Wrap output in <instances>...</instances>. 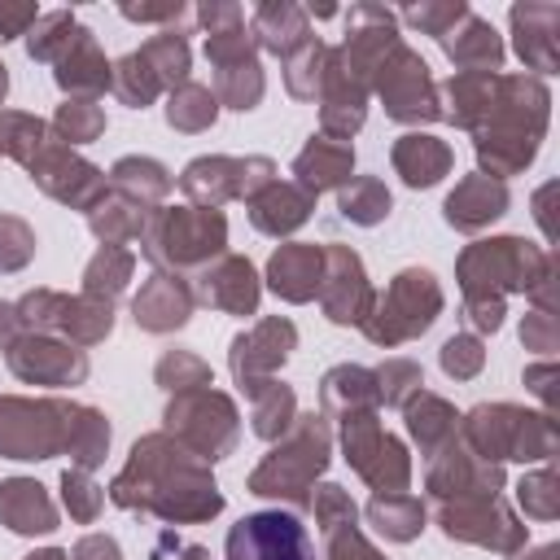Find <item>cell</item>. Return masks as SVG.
Listing matches in <instances>:
<instances>
[{
	"instance_id": "6da1fadb",
	"label": "cell",
	"mask_w": 560,
	"mask_h": 560,
	"mask_svg": "<svg viewBox=\"0 0 560 560\" xmlns=\"http://www.w3.org/2000/svg\"><path fill=\"white\" fill-rule=\"evenodd\" d=\"M114 503L122 508H153L175 521H201L223 508V494L214 490L210 472L184 459L166 438H144L131 451V464L114 481Z\"/></svg>"
},
{
	"instance_id": "7a4b0ae2",
	"label": "cell",
	"mask_w": 560,
	"mask_h": 560,
	"mask_svg": "<svg viewBox=\"0 0 560 560\" xmlns=\"http://www.w3.org/2000/svg\"><path fill=\"white\" fill-rule=\"evenodd\" d=\"M228 241V219L219 210L179 206L162 210L144 223V258L158 267H192L210 254H219Z\"/></svg>"
},
{
	"instance_id": "3957f363",
	"label": "cell",
	"mask_w": 560,
	"mask_h": 560,
	"mask_svg": "<svg viewBox=\"0 0 560 560\" xmlns=\"http://www.w3.org/2000/svg\"><path fill=\"white\" fill-rule=\"evenodd\" d=\"M302 424L293 429V438L284 446H276L262 468L249 477V490L254 494H267V499H306V486L315 481V472H324L328 464V429H324V416H298Z\"/></svg>"
},
{
	"instance_id": "277c9868",
	"label": "cell",
	"mask_w": 560,
	"mask_h": 560,
	"mask_svg": "<svg viewBox=\"0 0 560 560\" xmlns=\"http://www.w3.org/2000/svg\"><path fill=\"white\" fill-rule=\"evenodd\" d=\"M66 402H26V398H0V455L9 459H48L66 451L70 433Z\"/></svg>"
},
{
	"instance_id": "5b68a950",
	"label": "cell",
	"mask_w": 560,
	"mask_h": 560,
	"mask_svg": "<svg viewBox=\"0 0 560 560\" xmlns=\"http://www.w3.org/2000/svg\"><path fill=\"white\" fill-rule=\"evenodd\" d=\"M438 311H442V293H438L433 276L411 267V271H402V276L389 284V293L376 302V311L363 319V328H368L372 341L394 346V341H402V337L424 332V328L438 319Z\"/></svg>"
},
{
	"instance_id": "8992f818",
	"label": "cell",
	"mask_w": 560,
	"mask_h": 560,
	"mask_svg": "<svg viewBox=\"0 0 560 560\" xmlns=\"http://www.w3.org/2000/svg\"><path fill=\"white\" fill-rule=\"evenodd\" d=\"M228 560H315V542L293 512H249L228 529Z\"/></svg>"
},
{
	"instance_id": "52a82bcc",
	"label": "cell",
	"mask_w": 560,
	"mask_h": 560,
	"mask_svg": "<svg viewBox=\"0 0 560 560\" xmlns=\"http://www.w3.org/2000/svg\"><path fill=\"white\" fill-rule=\"evenodd\" d=\"M166 424L206 459H219L232 451L236 442V407L214 394L210 385H201L197 394H184L166 407Z\"/></svg>"
},
{
	"instance_id": "ba28073f",
	"label": "cell",
	"mask_w": 560,
	"mask_h": 560,
	"mask_svg": "<svg viewBox=\"0 0 560 560\" xmlns=\"http://www.w3.org/2000/svg\"><path fill=\"white\" fill-rule=\"evenodd\" d=\"M341 442H346V459H350V464L359 468V477H368L376 490L389 494V490L407 486V455H402L398 438H389V433L376 424L372 411L350 416Z\"/></svg>"
},
{
	"instance_id": "9c48e42d",
	"label": "cell",
	"mask_w": 560,
	"mask_h": 560,
	"mask_svg": "<svg viewBox=\"0 0 560 560\" xmlns=\"http://www.w3.org/2000/svg\"><path fill=\"white\" fill-rule=\"evenodd\" d=\"M293 341H298V328L289 319H267L254 332H241L232 341V376H236V385L245 394L267 389L271 385V372L289 359Z\"/></svg>"
},
{
	"instance_id": "30bf717a",
	"label": "cell",
	"mask_w": 560,
	"mask_h": 560,
	"mask_svg": "<svg viewBox=\"0 0 560 560\" xmlns=\"http://www.w3.org/2000/svg\"><path fill=\"white\" fill-rule=\"evenodd\" d=\"M324 262H328L324 267V280L328 284H319V293H324L328 319L332 324H363L372 315V289H368L363 262L350 249H341V245H332L324 254Z\"/></svg>"
},
{
	"instance_id": "8fae6325",
	"label": "cell",
	"mask_w": 560,
	"mask_h": 560,
	"mask_svg": "<svg viewBox=\"0 0 560 560\" xmlns=\"http://www.w3.org/2000/svg\"><path fill=\"white\" fill-rule=\"evenodd\" d=\"M31 179H39V188L57 201H70V206H88L96 210V197L105 192L101 184V171L70 158L66 149H52V140L44 144V153L31 162Z\"/></svg>"
},
{
	"instance_id": "7c38bea8",
	"label": "cell",
	"mask_w": 560,
	"mask_h": 560,
	"mask_svg": "<svg viewBox=\"0 0 560 560\" xmlns=\"http://www.w3.org/2000/svg\"><path fill=\"white\" fill-rule=\"evenodd\" d=\"M9 368L31 385H79L88 376L83 350H70L66 341H35V337L9 346Z\"/></svg>"
},
{
	"instance_id": "4fadbf2b",
	"label": "cell",
	"mask_w": 560,
	"mask_h": 560,
	"mask_svg": "<svg viewBox=\"0 0 560 560\" xmlns=\"http://www.w3.org/2000/svg\"><path fill=\"white\" fill-rule=\"evenodd\" d=\"M398 61L402 70H385L381 79V96H385V109L402 122H416V118H438V101H433V88H429V74H424V61L402 52L398 48Z\"/></svg>"
},
{
	"instance_id": "5bb4252c",
	"label": "cell",
	"mask_w": 560,
	"mask_h": 560,
	"mask_svg": "<svg viewBox=\"0 0 560 560\" xmlns=\"http://www.w3.org/2000/svg\"><path fill=\"white\" fill-rule=\"evenodd\" d=\"M267 280L284 302H306L324 284V249L315 245H280L267 262Z\"/></svg>"
},
{
	"instance_id": "9a60e30c",
	"label": "cell",
	"mask_w": 560,
	"mask_h": 560,
	"mask_svg": "<svg viewBox=\"0 0 560 560\" xmlns=\"http://www.w3.org/2000/svg\"><path fill=\"white\" fill-rule=\"evenodd\" d=\"M197 298L228 311V315H254L258 306V276L245 258H223L219 267H210L197 284Z\"/></svg>"
},
{
	"instance_id": "2e32d148",
	"label": "cell",
	"mask_w": 560,
	"mask_h": 560,
	"mask_svg": "<svg viewBox=\"0 0 560 560\" xmlns=\"http://www.w3.org/2000/svg\"><path fill=\"white\" fill-rule=\"evenodd\" d=\"M0 521L13 534H52L57 529V508L44 494L39 481L13 477V481L0 486Z\"/></svg>"
},
{
	"instance_id": "e0dca14e",
	"label": "cell",
	"mask_w": 560,
	"mask_h": 560,
	"mask_svg": "<svg viewBox=\"0 0 560 560\" xmlns=\"http://www.w3.org/2000/svg\"><path fill=\"white\" fill-rule=\"evenodd\" d=\"M136 324L149 332H171L179 324H188L192 315V293L175 280V276H153L140 293H136Z\"/></svg>"
},
{
	"instance_id": "ac0fdd59",
	"label": "cell",
	"mask_w": 560,
	"mask_h": 560,
	"mask_svg": "<svg viewBox=\"0 0 560 560\" xmlns=\"http://www.w3.org/2000/svg\"><path fill=\"white\" fill-rule=\"evenodd\" d=\"M503 210H508V188L490 175H472L446 197V223L464 228V232H477L481 223L499 219Z\"/></svg>"
},
{
	"instance_id": "d6986e66",
	"label": "cell",
	"mask_w": 560,
	"mask_h": 560,
	"mask_svg": "<svg viewBox=\"0 0 560 560\" xmlns=\"http://www.w3.org/2000/svg\"><path fill=\"white\" fill-rule=\"evenodd\" d=\"M311 192L306 188H298V184H267L262 192H254L249 197V219H254V228L258 232H267V236H280V232H293L306 214H311Z\"/></svg>"
},
{
	"instance_id": "ffe728a7",
	"label": "cell",
	"mask_w": 560,
	"mask_h": 560,
	"mask_svg": "<svg viewBox=\"0 0 560 560\" xmlns=\"http://www.w3.org/2000/svg\"><path fill=\"white\" fill-rule=\"evenodd\" d=\"M350 171H354V153H350L341 140H324V136L311 140V144L298 153V162H293L298 188H306L311 197H319V192L332 188V184H346Z\"/></svg>"
},
{
	"instance_id": "44dd1931",
	"label": "cell",
	"mask_w": 560,
	"mask_h": 560,
	"mask_svg": "<svg viewBox=\"0 0 560 560\" xmlns=\"http://www.w3.org/2000/svg\"><path fill=\"white\" fill-rule=\"evenodd\" d=\"M394 166L402 171V179H407L411 188H429V184H438V179L446 175L451 153H446V144H438L433 136H402V140L394 144Z\"/></svg>"
},
{
	"instance_id": "7402d4cb",
	"label": "cell",
	"mask_w": 560,
	"mask_h": 560,
	"mask_svg": "<svg viewBox=\"0 0 560 560\" xmlns=\"http://www.w3.org/2000/svg\"><path fill=\"white\" fill-rule=\"evenodd\" d=\"M324 407L337 411V416H363L372 402H376V385H372V372L363 368H332L324 376Z\"/></svg>"
},
{
	"instance_id": "603a6c76",
	"label": "cell",
	"mask_w": 560,
	"mask_h": 560,
	"mask_svg": "<svg viewBox=\"0 0 560 560\" xmlns=\"http://www.w3.org/2000/svg\"><path fill=\"white\" fill-rule=\"evenodd\" d=\"M368 521H372L385 538H394V542H411V538L424 529V508H420L411 494L389 490V494H376V499L368 503Z\"/></svg>"
},
{
	"instance_id": "cb8c5ba5",
	"label": "cell",
	"mask_w": 560,
	"mask_h": 560,
	"mask_svg": "<svg viewBox=\"0 0 560 560\" xmlns=\"http://www.w3.org/2000/svg\"><path fill=\"white\" fill-rule=\"evenodd\" d=\"M66 451L79 468H96L109 451V424L101 411L92 407H74L70 411V433H66Z\"/></svg>"
},
{
	"instance_id": "d4e9b609",
	"label": "cell",
	"mask_w": 560,
	"mask_h": 560,
	"mask_svg": "<svg viewBox=\"0 0 560 560\" xmlns=\"http://www.w3.org/2000/svg\"><path fill=\"white\" fill-rule=\"evenodd\" d=\"M127 276H131V254L122 245H105L83 271V293L96 302H109L127 289Z\"/></svg>"
},
{
	"instance_id": "484cf974",
	"label": "cell",
	"mask_w": 560,
	"mask_h": 560,
	"mask_svg": "<svg viewBox=\"0 0 560 560\" xmlns=\"http://www.w3.org/2000/svg\"><path fill=\"white\" fill-rule=\"evenodd\" d=\"M105 61L96 57L88 31H79V44H70V52L61 57V70H57V83L70 88V92H101L105 88Z\"/></svg>"
},
{
	"instance_id": "4316f807",
	"label": "cell",
	"mask_w": 560,
	"mask_h": 560,
	"mask_svg": "<svg viewBox=\"0 0 560 560\" xmlns=\"http://www.w3.org/2000/svg\"><path fill=\"white\" fill-rule=\"evenodd\" d=\"M114 184H118L131 201H158V197H166L171 175H166L153 158H122V162L114 166Z\"/></svg>"
},
{
	"instance_id": "83f0119b",
	"label": "cell",
	"mask_w": 560,
	"mask_h": 560,
	"mask_svg": "<svg viewBox=\"0 0 560 560\" xmlns=\"http://www.w3.org/2000/svg\"><path fill=\"white\" fill-rule=\"evenodd\" d=\"M48 140L52 136H48V127L39 118H31V114H0V149H9L26 171L44 153Z\"/></svg>"
},
{
	"instance_id": "f1b7e54d",
	"label": "cell",
	"mask_w": 560,
	"mask_h": 560,
	"mask_svg": "<svg viewBox=\"0 0 560 560\" xmlns=\"http://www.w3.org/2000/svg\"><path fill=\"white\" fill-rule=\"evenodd\" d=\"M293 424V389L271 381L267 389L254 394V433L258 438H280Z\"/></svg>"
},
{
	"instance_id": "f546056e",
	"label": "cell",
	"mask_w": 560,
	"mask_h": 560,
	"mask_svg": "<svg viewBox=\"0 0 560 560\" xmlns=\"http://www.w3.org/2000/svg\"><path fill=\"white\" fill-rule=\"evenodd\" d=\"M407 424H411V433L420 438L424 451H433L442 438L455 433V416H451V407H446L442 398H433V394H420V402L407 407Z\"/></svg>"
},
{
	"instance_id": "4dcf8cb0",
	"label": "cell",
	"mask_w": 560,
	"mask_h": 560,
	"mask_svg": "<svg viewBox=\"0 0 560 560\" xmlns=\"http://www.w3.org/2000/svg\"><path fill=\"white\" fill-rule=\"evenodd\" d=\"M341 214L350 223H381L389 214V192L381 179H354L346 192H341Z\"/></svg>"
},
{
	"instance_id": "1f68e13d",
	"label": "cell",
	"mask_w": 560,
	"mask_h": 560,
	"mask_svg": "<svg viewBox=\"0 0 560 560\" xmlns=\"http://www.w3.org/2000/svg\"><path fill=\"white\" fill-rule=\"evenodd\" d=\"M92 232H96L105 245H122V241H131V236L144 232V214L136 210V201H127V206H105V201H96V210H92Z\"/></svg>"
},
{
	"instance_id": "d6a6232c",
	"label": "cell",
	"mask_w": 560,
	"mask_h": 560,
	"mask_svg": "<svg viewBox=\"0 0 560 560\" xmlns=\"http://www.w3.org/2000/svg\"><path fill=\"white\" fill-rule=\"evenodd\" d=\"M166 118H171V127H184V131H201V127H210V122H214V96H210L206 88H192V83H184V88L171 96V105H166Z\"/></svg>"
},
{
	"instance_id": "836d02e7",
	"label": "cell",
	"mask_w": 560,
	"mask_h": 560,
	"mask_svg": "<svg viewBox=\"0 0 560 560\" xmlns=\"http://www.w3.org/2000/svg\"><path fill=\"white\" fill-rule=\"evenodd\" d=\"M114 88H118V96H122L127 105H149L153 92H158V74L149 70V61H144L140 52H131V57L118 61V79H114Z\"/></svg>"
},
{
	"instance_id": "e575fe53",
	"label": "cell",
	"mask_w": 560,
	"mask_h": 560,
	"mask_svg": "<svg viewBox=\"0 0 560 560\" xmlns=\"http://www.w3.org/2000/svg\"><path fill=\"white\" fill-rule=\"evenodd\" d=\"M158 385H162V389H192V385L201 389V385H210V368H206L201 359L175 350V354H166V359L158 363Z\"/></svg>"
},
{
	"instance_id": "d590c367",
	"label": "cell",
	"mask_w": 560,
	"mask_h": 560,
	"mask_svg": "<svg viewBox=\"0 0 560 560\" xmlns=\"http://www.w3.org/2000/svg\"><path fill=\"white\" fill-rule=\"evenodd\" d=\"M311 508H315V521H319L324 534H337V529H350L354 525V503L346 499L341 486H319L315 499H311Z\"/></svg>"
},
{
	"instance_id": "8d00e7d4",
	"label": "cell",
	"mask_w": 560,
	"mask_h": 560,
	"mask_svg": "<svg viewBox=\"0 0 560 560\" xmlns=\"http://www.w3.org/2000/svg\"><path fill=\"white\" fill-rule=\"evenodd\" d=\"M35 254V236L22 219L0 214V271H18L26 267V258Z\"/></svg>"
},
{
	"instance_id": "74e56055",
	"label": "cell",
	"mask_w": 560,
	"mask_h": 560,
	"mask_svg": "<svg viewBox=\"0 0 560 560\" xmlns=\"http://www.w3.org/2000/svg\"><path fill=\"white\" fill-rule=\"evenodd\" d=\"M140 57H144L149 70L158 74V83H162V79H184V70H188V48H184V39H175V35H158Z\"/></svg>"
},
{
	"instance_id": "f35d334b",
	"label": "cell",
	"mask_w": 560,
	"mask_h": 560,
	"mask_svg": "<svg viewBox=\"0 0 560 560\" xmlns=\"http://www.w3.org/2000/svg\"><path fill=\"white\" fill-rule=\"evenodd\" d=\"M57 127H61V136H66V140L88 144V140H96V136H101L105 118H101V109H96L92 101H74V105H61Z\"/></svg>"
},
{
	"instance_id": "ab89813d",
	"label": "cell",
	"mask_w": 560,
	"mask_h": 560,
	"mask_svg": "<svg viewBox=\"0 0 560 560\" xmlns=\"http://www.w3.org/2000/svg\"><path fill=\"white\" fill-rule=\"evenodd\" d=\"M372 376L381 381V385H376V398H385V402H407V394L424 385V381H420V368L407 363V359H394V363H385V368L372 372Z\"/></svg>"
},
{
	"instance_id": "60d3db41",
	"label": "cell",
	"mask_w": 560,
	"mask_h": 560,
	"mask_svg": "<svg viewBox=\"0 0 560 560\" xmlns=\"http://www.w3.org/2000/svg\"><path fill=\"white\" fill-rule=\"evenodd\" d=\"M61 490H66V508H70L74 521H92V516L101 512V490L88 481L83 468H70V472L61 477Z\"/></svg>"
},
{
	"instance_id": "b9f144b4",
	"label": "cell",
	"mask_w": 560,
	"mask_h": 560,
	"mask_svg": "<svg viewBox=\"0 0 560 560\" xmlns=\"http://www.w3.org/2000/svg\"><path fill=\"white\" fill-rule=\"evenodd\" d=\"M442 368H446V376H472L481 368V346L472 337H451L442 346Z\"/></svg>"
},
{
	"instance_id": "7bdbcfd3",
	"label": "cell",
	"mask_w": 560,
	"mask_h": 560,
	"mask_svg": "<svg viewBox=\"0 0 560 560\" xmlns=\"http://www.w3.org/2000/svg\"><path fill=\"white\" fill-rule=\"evenodd\" d=\"M328 560H381L368 542H363V534L350 525V529H337V534H328Z\"/></svg>"
},
{
	"instance_id": "ee69618b",
	"label": "cell",
	"mask_w": 560,
	"mask_h": 560,
	"mask_svg": "<svg viewBox=\"0 0 560 560\" xmlns=\"http://www.w3.org/2000/svg\"><path fill=\"white\" fill-rule=\"evenodd\" d=\"M44 26H48V31H66V26H70V18H66V13H48V18H44ZM52 39L70 44V35H31V57H52Z\"/></svg>"
},
{
	"instance_id": "f6af8a7d",
	"label": "cell",
	"mask_w": 560,
	"mask_h": 560,
	"mask_svg": "<svg viewBox=\"0 0 560 560\" xmlns=\"http://www.w3.org/2000/svg\"><path fill=\"white\" fill-rule=\"evenodd\" d=\"M74 560H118V542L92 534V538H83V542L74 547Z\"/></svg>"
},
{
	"instance_id": "bcb514c9",
	"label": "cell",
	"mask_w": 560,
	"mask_h": 560,
	"mask_svg": "<svg viewBox=\"0 0 560 560\" xmlns=\"http://www.w3.org/2000/svg\"><path fill=\"white\" fill-rule=\"evenodd\" d=\"M31 18H35V9H0V39H13V31Z\"/></svg>"
},
{
	"instance_id": "7dc6e473",
	"label": "cell",
	"mask_w": 560,
	"mask_h": 560,
	"mask_svg": "<svg viewBox=\"0 0 560 560\" xmlns=\"http://www.w3.org/2000/svg\"><path fill=\"white\" fill-rule=\"evenodd\" d=\"M13 332H18V306L0 302V346H13Z\"/></svg>"
},
{
	"instance_id": "c3c4849f",
	"label": "cell",
	"mask_w": 560,
	"mask_h": 560,
	"mask_svg": "<svg viewBox=\"0 0 560 560\" xmlns=\"http://www.w3.org/2000/svg\"><path fill=\"white\" fill-rule=\"evenodd\" d=\"M26 560H70L66 551H57V547H48V551H31Z\"/></svg>"
},
{
	"instance_id": "681fc988",
	"label": "cell",
	"mask_w": 560,
	"mask_h": 560,
	"mask_svg": "<svg viewBox=\"0 0 560 560\" xmlns=\"http://www.w3.org/2000/svg\"><path fill=\"white\" fill-rule=\"evenodd\" d=\"M4 88H9V74H4V66H0V101H4Z\"/></svg>"
}]
</instances>
